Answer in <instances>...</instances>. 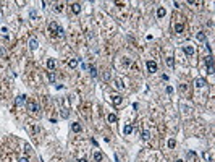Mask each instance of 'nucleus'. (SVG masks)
I'll use <instances>...</instances> for the list:
<instances>
[{"label":"nucleus","mask_w":215,"mask_h":162,"mask_svg":"<svg viewBox=\"0 0 215 162\" xmlns=\"http://www.w3.org/2000/svg\"><path fill=\"white\" fill-rule=\"evenodd\" d=\"M58 29H60V25L58 23H55V21H52L49 25V34L52 37H58Z\"/></svg>","instance_id":"nucleus-1"},{"label":"nucleus","mask_w":215,"mask_h":162,"mask_svg":"<svg viewBox=\"0 0 215 162\" xmlns=\"http://www.w3.org/2000/svg\"><path fill=\"white\" fill-rule=\"evenodd\" d=\"M28 110H29L31 113H37V112H39V105H37V102L28 101Z\"/></svg>","instance_id":"nucleus-2"},{"label":"nucleus","mask_w":215,"mask_h":162,"mask_svg":"<svg viewBox=\"0 0 215 162\" xmlns=\"http://www.w3.org/2000/svg\"><path fill=\"white\" fill-rule=\"evenodd\" d=\"M206 63H207V68H209V73L210 75H214L215 73V68H214V57H212V55H209V57H207L206 58Z\"/></svg>","instance_id":"nucleus-3"},{"label":"nucleus","mask_w":215,"mask_h":162,"mask_svg":"<svg viewBox=\"0 0 215 162\" xmlns=\"http://www.w3.org/2000/svg\"><path fill=\"white\" fill-rule=\"evenodd\" d=\"M147 70H149V73H155V71H159V65L154 60H149L147 62Z\"/></svg>","instance_id":"nucleus-4"},{"label":"nucleus","mask_w":215,"mask_h":162,"mask_svg":"<svg viewBox=\"0 0 215 162\" xmlns=\"http://www.w3.org/2000/svg\"><path fill=\"white\" fill-rule=\"evenodd\" d=\"M37 47H39V41H37V37H31V39H29V49L31 50H36Z\"/></svg>","instance_id":"nucleus-5"},{"label":"nucleus","mask_w":215,"mask_h":162,"mask_svg":"<svg viewBox=\"0 0 215 162\" xmlns=\"http://www.w3.org/2000/svg\"><path fill=\"white\" fill-rule=\"evenodd\" d=\"M110 97H112V102H113L115 105H120V104H121V101H123V97H121L120 94H112Z\"/></svg>","instance_id":"nucleus-6"},{"label":"nucleus","mask_w":215,"mask_h":162,"mask_svg":"<svg viewBox=\"0 0 215 162\" xmlns=\"http://www.w3.org/2000/svg\"><path fill=\"white\" fill-rule=\"evenodd\" d=\"M71 130H73L74 133H81L83 131V126H81V123L74 122V123H71Z\"/></svg>","instance_id":"nucleus-7"},{"label":"nucleus","mask_w":215,"mask_h":162,"mask_svg":"<svg viewBox=\"0 0 215 162\" xmlns=\"http://www.w3.org/2000/svg\"><path fill=\"white\" fill-rule=\"evenodd\" d=\"M194 84H196V88H204V86L207 84V81L204 80V78H197V80L194 81Z\"/></svg>","instance_id":"nucleus-8"},{"label":"nucleus","mask_w":215,"mask_h":162,"mask_svg":"<svg viewBox=\"0 0 215 162\" xmlns=\"http://www.w3.org/2000/svg\"><path fill=\"white\" fill-rule=\"evenodd\" d=\"M165 15H167V10L163 8V7H159V8H157V18H163Z\"/></svg>","instance_id":"nucleus-9"},{"label":"nucleus","mask_w":215,"mask_h":162,"mask_svg":"<svg viewBox=\"0 0 215 162\" xmlns=\"http://www.w3.org/2000/svg\"><path fill=\"white\" fill-rule=\"evenodd\" d=\"M71 12H73L74 15H78V13L81 12V3H73V5H71Z\"/></svg>","instance_id":"nucleus-10"},{"label":"nucleus","mask_w":215,"mask_h":162,"mask_svg":"<svg viewBox=\"0 0 215 162\" xmlns=\"http://www.w3.org/2000/svg\"><path fill=\"white\" fill-rule=\"evenodd\" d=\"M184 54L186 55H194V46H184Z\"/></svg>","instance_id":"nucleus-11"},{"label":"nucleus","mask_w":215,"mask_h":162,"mask_svg":"<svg viewBox=\"0 0 215 162\" xmlns=\"http://www.w3.org/2000/svg\"><path fill=\"white\" fill-rule=\"evenodd\" d=\"M68 67L70 68H76L78 67V58H70V60H68Z\"/></svg>","instance_id":"nucleus-12"},{"label":"nucleus","mask_w":215,"mask_h":162,"mask_svg":"<svg viewBox=\"0 0 215 162\" xmlns=\"http://www.w3.org/2000/svg\"><path fill=\"white\" fill-rule=\"evenodd\" d=\"M165 63H167V67H168V68H173V67H175V60H173V57H168L165 60Z\"/></svg>","instance_id":"nucleus-13"},{"label":"nucleus","mask_w":215,"mask_h":162,"mask_svg":"<svg viewBox=\"0 0 215 162\" xmlns=\"http://www.w3.org/2000/svg\"><path fill=\"white\" fill-rule=\"evenodd\" d=\"M123 133H125V135H131L133 133V125H126L125 128H123Z\"/></svg>","instance_id":"nucleus-14"},{"label":"nucleus","mask_w":215,"mask_h":162,"mask_svg":"<svg viewBox=\"0 0 215 162\" xmlns=\"http://www.w3.org/2000/svg\"><path fill=\"white\" fill-rule=\"evenodd\" d=\"M89 73H91V76H92V78L97 76V68H95L94 65H91V67H89Z\"/></svg>","instance_id":"nucleus-15"},{"label":"nucleus","mask_w":215,"mask_h":162,"mask_svg":"<svg viewBox=\"0 0 215 162\" xmlns=\"http://www.w3.org/2000/svg\"><path fill=\"white\" fill-rule=\"evenodd\" d=\"M47 67H49V70H53V68H55V60H53V58H49V60H47Z\"/></svg>","instance_id":"nucleus-16"},{"label":"nucleus","mask_w":215,"mask_h":162,"mask_svg":"<svg viewBox=\"0 0 215 162\" xmlns=\"http://www.w3.org/2000/svg\"><path fill=\"white\" fill-rule=\"evenodd\" d=\"M183 29H184V26L181 25V23H178V25H175V33L181 34V33H183Z\"/></svg>","instance_id":"nucleus-17"},{"label":"nucleus","mask_w":215,"mask_h":162,"mask_svg":"<svg viewBox=\"0 0 215 162\" xmlns=\"http://www.w3.org/2000/svg\"><path fill=\"white\" fill-rule=\"evenodd\" d=\"M23 102H26V96H18V97H16V105L23 104Z\"/></svg>","instance_id":"nucleus-18"},{"label":"nucleus","mask_w":215,"mask_h":162,"mask_svg":"<svg viewBox=\"0 0 215 162\" xmlns=\"http://www.w3.org/2000/svg\"><path fill=\"white\" fill-rule=\"evenodd\" d=\"M94 160H97V162H100L102 160V152H94Z\"/></svg>","instance_id":"nucleus-19"},{"label":"nucleus","mask_w":215,"mask_h":162,"mask_svg":"<svg viewBox=\"0 0 215 162\" xmlns=\"http://www.w3.org/2000/svg\"><path fill=\"white\" fill-rule=\"evenodd\" d=\"M141 136H142V139H149V138H151V133H149L147 130H144V131L141 133Z\"/></svg>","instance_id":"nucleus-20"},{"label":"nucleus","mask_w":215,"mask_h":162,"mask_svg":"<svg viewBox=\"0 0 215 162\" xmlns=\"http://www.w3.org/2000/svg\"><path fill=\"white\" fill-rule=\"evenodd\" d=\"M175 146H176V141L173 139V138H170V139H168V147H170V149H173Z\"/></svg>","instance_id":"nucleus-21"},{"label":"nucleus","mask_w":215,"mask_h":162,"mask_svg":"<svg viewBox=\"0 0 215 162\" xmlns=\"http://www.w3.org/2000/svg\"><path fill=\"white\" fill-rule=\"evenodd\" d=\"M108 122L115 123V122H117V115H115V113H110V115H108Z\"/></svg>","instance_id":"nucleus-22"},{"label":"nucleus","mask_w":215,"mask_h":162,"mask_svg":"<svg viewBox=\"0 0 215 162\" xmlns=\"http://www.w3.org/2000/svg\"><path fill=\"white\" fill-rule=\"evenodd\" d=\"M196 37H197V41H206V34H204L202 31H201V33H197Z\"/></svg>","instance_id":"nucleus-23"},{"label":"nucleus","mask_w":215,"mask_h":162,"mask_svg":"<svg viewBox=\"0 0 215 162\" xmlns=\"http://www.w3.org/2000/svg\"><path fill=\"white\" fill-rule=\"evenodd\" d=\"M60 113H61V117H63V118H68V117H70V112H68V109H63Z\"/></svg>","instance_id":"nucleus-24"},{"label":"nucleus","mask_w":215,"mask_h":162,"mask_svg":"<svg viewBox=\"0 0 215 162\" xmlns=\"http://www.w3.org/2000/svg\"><path fill=\"white\" fill-rule=\"evenodd\" d=\"M188 157H189V159H194V160H196V159H197V156H196V152H193V151H188Z\"/></svg>","instance_id":"nucleus-25"},{"label":"nucleus","mask_w":215,"mask_h":162,"mask_svg":"<svg viewBox=\"0 0 215 162\" xmlns=\"http://www.w3.org/2000/svg\"><path fill=\"white\" fill-rule=\"evenodd\" d=\"M55 10H57V12H63V5H61V3H57V5H55Z\"/></svg>","instance_id":"nucleus-26"},{"label":"nucleus","mask_w":215,"mask_h":162,"mask_svg":"<svg viewBox=\"0 0 215 162\" xmlns=\"http://www.w3.org/2000/svg\"><path fill=\"white\" fill-rule=\"evenodd\" d=\"M65 36V33H63V28L60 26V29H58V37H63Z\"/></svg>","instance_id":"nucleus-27"},{"label":"nucleus","mask_w":215,"mask_h":162,"mask_svg":"<svg viewBox=\"0 0 215 162\" xmlns=\"http://www.w3.org/2000/svg\"><path fill=\"white\" fill-rule=\"evenodd\" d=\"M115 84H117V86H118V88H120V89L123 88V83H121L120 80H117V81H115Z\"/></svg>","instance_id":"nucleus-28"},{"label":"nucleus","mask_w":215,"mask_h":162,"mask_svg":"<svg viewBox=\"0 0 215 162\" xmlns=\"http://www.w3.org/2000/svg\"><path fill=\"white\" fill-rule=\"evenodd\" d=\"M167 92H168V94H172V92H173V88H172V86H167Z\"/></svg>","instance_id":"nucleus-29"},{"label":"nucleus","mask_w":215,"mask_h":162,"mask_svg":"<svg viewBox=\"0 0 215 162\" xmlns=\"http://www.w3.org/2000/svg\"><path fill=\"white\" fill-rule=\"evenodd\" d=\"M19 162H29V159H28V157H21V159H19Z\"/></svg>","instance_id":"nucleus-30"},{"label":"nucleus","mask_w":215,"mask_h":162,"mask_svg":"<svg viewBox=\"0 0 215 162\" xmlns=\"http://www.w3.org/2000/svg\"><path fill=\"white\" fill-rule=\"evenodd\" d=\"M0 55H3V57H6V54H5V50L2 49V47H0Z\"/></svg>","instance_id":"nucleus-31"},{"label":"nucleus","mask_w":215,"mask_h":162,"mask_svg":"<svg viewBox=\"0 0 215 162\" xmlns=\"http://www.w3.org/2000/svg\"><path fill=\"white\" fill-rule=\"evenodd\" d=\"M79 162H87V160L86 159H79Z\"/></svg>","instance_id":"nucleus-32"},{"label":"nucleus","mask_w":215,"mask_h":162,"mask_svg":"<svg viewBox=\"0 0 215 162\" xmlns=\"http://www.w3.org/2000/svg\"><path fill=\"white\" fill-rule=\"evenodd\" d=\"M176 162H183V160H181V159H180V160H176Z\"/></svg>","instance_id":"nucleus-33"},{"label":"nucleus","mask_w":215,"mask_h":162,"mask_svg":"<svg viewBox=\"0 0 215 162\" xmlns=\"http://www.w3.org/2000/svg\"><path fill=\"white\" fill-rule=\"evenodd\" d=\"M0 20H2V15H0Z\"/></svg>","instance_id":"nucleus-34"}]
</instances>
